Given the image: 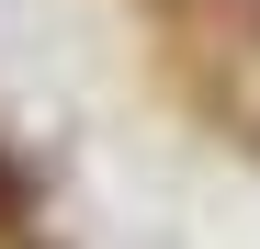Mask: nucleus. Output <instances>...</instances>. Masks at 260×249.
I'll return each mask as SVG.
<instances>
[{
    "label": "nucleus",
    "instance_id": "1",
    "mask_svg": "<svg viewBox=\"0 0 260 249\" xmlns=\"http://www.w3.org/2000/svg\"><path fill=\"white\" fill-rule=\"evenodd\" d=\"M12 227H23V170L0 159V238H12Z\"/></svg>",
    "mask_w": 260,
    "mask_h": 249
}]
</instances>
